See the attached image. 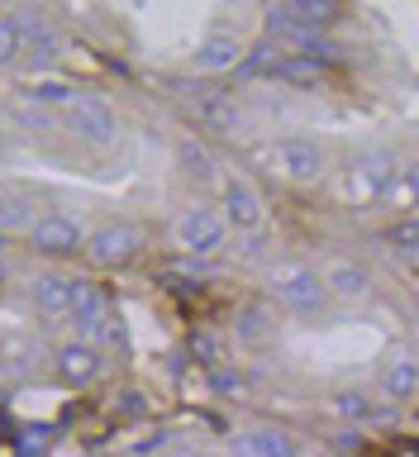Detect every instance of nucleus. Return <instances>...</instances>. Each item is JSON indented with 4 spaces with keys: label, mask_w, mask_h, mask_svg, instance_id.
Here are the masks:
<instances>
[{
    "label": "nucleus",
    "mask_w": 419,
    "mask_h": 457,
    "mask_svg": "<svg viewBox=\"0 0 419 457\" xmlns=\"http://www.w3.org/2000/svg\"><path fill=\"white\" fill-rule=\"evenodd\" d=\"M391 181H396V157L391 153H363L339 171L334 195L343 205H372V200L391 195Z\"/></svg>",
    "instance_id": "nucleus-1"
},
{
    "label": "nucleus",
    "mask_w": 419,
    "mask_h": 457,
    "mask_svg": "<svg viewBox=\"0 0 419 457\" xmlns=\"http://www.w3.org/2000/svg\"><path fill=\"white\" fill-rule=\"evenodd\" d=\"M263 167L291 186H314L324 177V153L310 138H277L263 148Z\"/></svg>",
    "instance_id": "nucleus-2"
},
{
    "label": "nucleus",
    "mask_w": 419,
    "mask_h": 457,
    "mask_svg": "<svg viewBox=\"0 0 419 457\" xmlns=\"http://www.w3.org/2000/svg\"><path fill=\"white\" fill-rule=\"evenodd\" d=\"M81 253H86V262L100 267V271H120L143 253V234H138V224H129V220H110V224H100L96 234H86Z\"/></svg>",
    "instance_id": "nucleus-3"
},
{
    "label": "nucleus",
    "mask_w": 419,
    "mask_h": 457,
    "mask_svg": "<svg viewBox=\"0 0 419 457\" xmlns=\"http://www.w3.org/2000/svg\"><path fill=\"white\" fill-rule=\"evenodd\" d=\"M172 238H177V248H186L191 257H205L214 248H224L229 224L214 205H191V210H181L177 220H172Z\"/></svg>",
    "instance_id": "nucleus-4"
},
{
    "label": "nucleus",
    "mask_w": 419,
    "mask_h": 457,
    "mask_svg": "<svg viewBox=\"0 0 419 457\" xmlns=\"http://www.w3.org/2000/svg\"><path fill=\"white\" fill-rule=\"evenodd\" d=\"M272 291H277V300L291 314H320L329 305V291H324L320 271L306 267V262H286L277 271V281H272Z\"/></svg>",
    "instance_id": "nucleus-5"
},
{
    "label": "nucleus",
    "mask_w": 419,
    "mask_h": 457,
    "mask_svg": "<svg viewBox=\"0 0 419 457\" xmlns=\"http://www.w3.org/2000/svg\"><path fill=\"white\" fill-rule=\"evenodd\" d=\"M67 124H71V134L86 138V143H114L120 138V114H114V105L100 96H71L67 100Z\"/></svg>",
    "instance_id": "nucleus-6"
},
{
    "label": "nucleus",
    "mask_w": 419,
    "mask_h": 457,
    "mask_svg": "<svg viewBox=\"0 0 419 457\" xmlns=\"http://www.w3.org/2000/svg\"><path fill=\"white\" fill-rule=\"evenodd\" d=\"M81 243H86V234L71 214H38L29 224V248L43 257H71V253H81Z\"/></svg>",
    "instance_id": "nucleus-7"
},
{
    "label": "nucleus",
    "mask_w": 419,
    "mask_h": 457,
    "mask_svg": "<svg viewBox=\"0 0 419 457\" xmlns=\"http://www.w3.org/2000/svg\"><path fill=\"white\" fill-rule=\"evenodd\" d=\"M220 214H224L229 228H257V224L267 220V205H263V195H257L248 181H229Z\"/></svg>",
    "instance_id": "nucleus-8"
},
{
    "label": "nucleus",
    "mask_w": 419,
    "mask_h": 457,
    "mask_svg": "<svg viewBox=\"0 0 419 457\" xmlns=\"http://www.w3.org/2000/svg\"><path fill=\"white\" fill-rule=\"evenodd\" d=\"M320 281H324V291L339 295V300H363L372 291V271L363 262H353V257H334V262L320 271Z\"/></svg>",
    "instance_id": "nucleus-9"
},
{
    "label": "nucleus",
    "mask_w": 419,
    "mask_h": 457,
    "mask_svg": "<svg viewBox=\"0 0 419 457\" xmlns=\"http://www.w3.org/2000/svg\"><path fill=\"white\" fill-rule=\"evenodd\" d=\"M100 367H105V357H100L91 343H63L57 348V377H63L67 386H91L100 377Z\"/></svg>",
    "instance_id": "nucleus-10"
},
{
    "label": "nucleus",
    "mask_w": 419,
    "mask_h": 457,
    "mask_svg": "<svg viewBox=\"0 0 419 457\" xmlns=\"http://www.w3.org/2000/svg\"><path fill=\"white\" fill-rule=\"evenodd\" d=\"M114 305H110V291L96 281H77V291H71V320H77V338L86 343L91 338V328L105 320Z\"/></svg>",
    "instance_id": "nucleus-11"
},
{
    "label": "nucleus",
    "mask_w": 419,
    "mask_h": 457,
    "mask_svg": "<svg viewBox=\"0 0 419 457\" xmlns=\"http://www.w3.org/2000/svg\"><path fill=\"white\" fill-rule=\"evenodd\" d=\"M71 291H77V281L63 277V271H43L34 277V310L43 320H67L71 314Z\"/></svg>",
    "instance_id": "nucleus-12"
},
{
    "label": "nucleus",
    "mask_w": 419,
    "mask_h": 457,
    "mask_svg": "<svg viewBox=\"0 0 419 457\" xmlns=\"http://www.w3.org/2000/svg\"><path fill=\"white\" fill-rule=\"evenodd\" d=\"M196 71H210V77H220V71H234L243 62V43L234 34H210L200 38V48L191 53Z\"/></svg>",
    "instance_id": "nucleus-13"
},
{
    "label": "nucleus",
    "mask_w": 419,
    "mask_h": 457,
    "mask_svg": "<svg viewBox=\"0 0 419 457\" xmlns=\"http://www.w3.org/2000/svg\"><path fill=\"white\" fill-rule=\"evenodd\" d=\"M272 334H277L272 305H263V300H248V305L234 310V338H239V343H248V348H263V343H272Z\"/></svg>",
    "instance_id": "nucleus-14"
},
{
    "label": "nucleus",
    "mask_w": 419,
    "mask_h": 457,
    "mask_svg": "<svg viewBox=\"0 0 419 457\" xmlns=\"http://www.w3.org/2000/svg\"><path fill=\"white\" fill-rule=\"evenodd\" d=\"M196 114H200V124H205V129H214V134H239V124H243L239 100L234 96H214V91L196 96Z\"/></svg>",
    "instance_id": "nucleus-15"
},
{
    "label": "nucleus",
    "mask_w": 419,
    "mask_h": 457,
    "mask_svg": "<svg viewBox=\"0 0 419 457\" xmlns=\"http://www.w3.org/2000/svg\"><path fill=\"white\" fill-rule=\"evenodd\" d=\"M381 391H386V400H415V391H419V367H415L410 353H400V357H391V362H386Z\"/></svg>",
    "instance_id": "nucleus-16"
},
{
    "label": "nucleus",
    "mask_w": 419,
    "mask_h": 457,
    "mask_svg": "<svg viewBox=\"0 0 419 457\" xmlns=\"http://www.w3.org/2000/svg\"><path fill=\"white\" fill-rule=\"evenodd\" d=\"M329 71V62H314V57H277V67H272V77L286 81V86H314Z\"/></svg>",
    "instance_id": "nucleus-17"
},
{
    "label": "nucleus",
    "mask_w": 419,
    "mask_h": 457,
    "mask_svg": "<svg viewBox=\"0 0 419 457\" xmlns=\"http://www.w3.org/2000/svg\"><path fill=\"white\" fill-rule=\"evenodd\" d=\"M277 48H272V38H263L257 48H243V62L234 67V81H257V77H272V67H277Z\"/></svg>",
    "instance_id": "nucleus-18"
},
{
    "label": "nucleus",
    "mask_w": 419,
    "mask_h": 457,
    "mask_svg": "<svg viewBox=\"0 0 419 457\" xmlns=\"http://www.w3.org/2000/svg\"><path fill=\"white\" fill-rule=\"evenodd\" d=\"M291 14H296L306 29H314V34H320V29H329V24L343 20V5H334V0H291Z\"/></svg>",
    "instance_id": "nucleus-19"
},
{
    "label": "nucleus",
    "mask_w": 419,
    "mask_h": 457,
    "mask_svg": "<svg viewBox=\"0 0 419 457\" xmlns=\"http://www.w3.org/2000/svg\"><path fill=\"white\" fill-rule=\"evenodd\" d=\"M24 57V24L14 14H0V67H14Z\"/></svg>",
    "instance_id": "nucleus-20"
},
{
    "label": "nucleus",
    "mask_w": 419,
    "mask_h": 457,
    "mask_svg": "<svg viewBox=\"0 0 419 457\" xmlns=\"http://www.w3.org/2000/svg\"><path fill=\"white\" fill-rule=\"evenodd\" d=\"M124 338H129V328H124V320H120V314H105V320H100L96 328H91V338H86V343H91V348L100 353V348H124Z\"/></svg>",
    "instance_id": "nucleus-21"
},
{
    "label": "nucleus",
    "mask_w": 419,
    "mask_h": 457,
    "mask_svg": "<svg viewBox=\"0 0 419 457\" xmlns=\"http://www.w3.org/2000/svg\"><path fill=\"white\" fill-rule=\"evenodd\" d=\"M257 453L263 457H300V443L286 428H257Z\"/></svg>",
    "instance_id": "nucleus-22"
},
{
    "label": "nucleus",
    "mask_w": 419,
    "mask_h": 457,
    "mask_svg": "<svg viewBox=\"0 0 419 457\" xmlns=\"http://www.w3.org/2000/svg\"><path fill=\"white\" fill-rule=\"evenodd\" d=\"M415 220H400V224H391V234H386V248L391 253H400V262H406V271H415Z\"/></svg>",
    "instance_id": "nucleus-23"
},
{
    "label": "nucleus",
    "mask_w": 419,
    "mask_h": 457,
    "mask_svg": "<svg viewBox=\"0 0 419 457\" xmlns=\"http://www.w3.org/2000/svg\"><path fill=\"white\" fill-rule=\"evenodd\" d=\"M177 157H181V167L191 171V177H210V171H214L205 143H196V138H181V143H177Z\"/></svg>",
    "instance_id": "nucleus-24"
},
{
    "label": "nucleus",
    "mask_w": 419,
    "mask_h": 457,
    "mask_svg": "<svg viewBox=\"0 0 419 457\" xmlns=\"http://www.w3.org/2000/svg\"><path fill=\"white\" fill-rule=\"evenodd\" d=\"M38 214H34V205H29V200H0V234H5V228H24L29 234V224H34Z\"/></svg>",
    "instance_id": "nucleus-25"
},
{
    "label": "nucleus",
    "mask_w": 419,
    "mask_h": 457,
    "mask_svg": "<svg viewBox=\"0 0 419 457\" xmlns=\"http://www.w3.org/2000/svg\"><path fill=\"white\" fill-rule=\"evenodd\" d=\"M334 414H339V420H348V424H357V420H367V414H372V405H367L363 391H339L334 395Z\"/></svg>",
    "instance_id": "nucleus-26"
},
{
    "label": "nucleus",
    "mask_w": 419,
    "mask_h": 457,
    "mask_svg": "<svg viewBox=\"0 0 419 457\" xmlns=\"http://www.w3.org/2000/svg\"><path fill=\"white\" fill-rule=\"evenodd\" d=\"M24 96L43 100V105H67V100H71V91H67V86H57V81H34V86H24Z\"/></svg>",
    "instance_id": "nucleus-27"
},
{
    "label": "nucleus",
    "mask_w": 419,
    "mask_h": 457,
    "mask_svg": "<svg viewBox=\"0 0 419 457\" xmlns=\"http://www.w3.org/2000/svg\"><path fill=\"white\" fill-rule=\"evenodd\" d=\"M48 438H53L48 424H29L24 434H20V457H34L38 448H48Z\"/></svg>",
    "instance_id": "nucleus-28"
},
{
    "label": "nucleus",
    "mask_w": 419,
    "mask_h": 457,
    "mask_svg": "<svg viewBox=\"0 0 419 457\" xmlns=\"http://www.w3.org/2000/svg\"><path fill=\"white\" fill-rule=\"evenodd\" d=\"M229 457H263V453H257V428H248V434H234V438H229Z\"/></svg>",
    "instance_id": "nucleus-29"
},
{
    "label": "nucleus",
    "mask_w": 419,
    "mask_h": 457,
    "mask_svg": "<svg viewBox=\"0 0 419 457\" xmlns=\"http://www.w3.org/2000/svg\"><path fill=\"white\" fill-rule=\"evenodd\" d=\"M214 391H220V395H239L243 377H239V371H214Z\"/></svg>",
    "instance_id": "nucleus-30"
},
{
    "label": "nucleus",
    "mask_w": 419,
    "mask_h": 457,
    "mask_svg": "<svg viewBox=\"0 0 419 457\" xmlns=\"http://www.w3.org/2000/svg\"><path fill=\"white\" fill-rule=\"evenodd\" d=\"M191 353H200L205 362H220V348H214L210 334H196V338H191Z\"/></svg>",
    "instance_id": "nucleus-31"
},
{
    "label": "nucleus",
    "mask_w": 419,
    "mask_h": 457,
    "mask_svg": "<svg viewBox=\"0 0 419 457\" xmlns=\"http://www.w3.org/2000/svg\"><path fill=\"white\" fill-rule=\"evenodd\" d=\"M167 457H210V453L200 448V443H172V448H167Z\"/></svg>",
    "instance_id": "nucleus-32"
},
{
    "label": "nucleus",
    "mask_w": 419,
    "mask_h": 457,
    "mask_svg": "<svg viewBox=\"0 0 419 457\" xmlns=\"http://www.w3.org/2000/svg\"><path fill=\"white\" fill-rule=\"evenodd\" d=\"M5 248H10V234H0V257H5Z\"/></svg>",
    "instance_id": "nucleus-33"
},
{
    "label": "nucleus",
    "mask_w": 419,
    "mask_h": 457,
    "mask_svg": "<svg viewBox=\"0 0 419 457\" xmlns=\"http://www.w3.org/2000/svg\"><path fill=\"white\" fill-rule=\"evenodd\" d=\"M5 277H10V271H5V257H0V286H5Z\"/></svg>",
    "instance_id": "nucleus-34"
}]
</instances>
